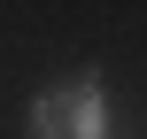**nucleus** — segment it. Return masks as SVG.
Masks as SVG:
<instances>
[{
    "mask_svg": "<svg viewBox=\"0 0 147 139\" xmlns=\"http://www.w3.org/2000/svg\"><path fill=\"white\" fill-rule=\"evenodd\" d=\"M23 139H116V116H109V85L101 70H78L62 85H47L23 116Z\"/></svg>",
    "mask_w": 147,
    "mask_h": 139,
    "instance_id": "obj_1",
    "label": "nucleus"
}]
</instances>
